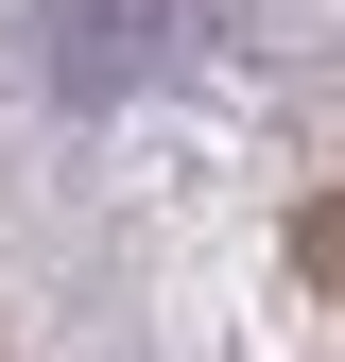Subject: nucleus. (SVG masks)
<instances>
[{
  "mask_svg": "<svg viewBox=\"0 0 345 362\" xmlns=\"http://www.w3.org/2000/svg\"><path fill=\"white\" fill-rule=\"evenodd\" d=\"M293 276H311V293H345V190H311V207H293Z\"/></svg>",
  "mask_w": 345,
  "mask_h": 362,
  "instance_id": "1",
  "label": "nucleus"
}]
</instances>
